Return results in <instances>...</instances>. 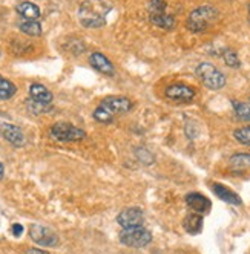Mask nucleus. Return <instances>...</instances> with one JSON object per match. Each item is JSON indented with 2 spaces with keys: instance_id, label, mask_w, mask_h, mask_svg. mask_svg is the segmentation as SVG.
Instances as JSON below:
<instances>
[{
  "instance_id": "f257e3e1",
  "label": "nucleus",
  "mask_w": 250,
  "mask_h": 254,
  "mask_svg": "<svg viewBox=\"0 0 250 254\" xmlns=\"http://www.w3.org/2000/svg\"><path fill=\"white\" fill-rule=\"evenodd\" d=\"M111 9L108 0H84L79 9V20L84 28H101Z\"/></svg>"
},
{
  "instance_id": "f03ea898",
  "label": "nucleus",
  "mask_w": 250,
  "mask_h": 254,
  "mask_svg": "<svg viewBox=\"0 0 250 254\" xmlns=\"http://www.w3.org/2000/svg\"><path fill=\"white\" fill-rule=\"evenodd\" d=\"M217 19H218V11L210 5H204L190 12L186 25L187 29L192 32H204L210 25L217 22Z\"/></svg>"
},
{
  "instance_id": "7ed1b4c3",
  "label": "nucleus",
  "mask_w": 250,
  "mask_h": 254,
  "mask_svg": "<svg viewBox=\"0 0 250 254\" xmlns=\"http://www.w3.org/2000/svg\"><path fill=\"white\" fill-rule=\"evenodd\" d=\"M196 77L200 78V81L206 87L213 89V90H218V89L224 87V84H226L224 74L210 63H201L196 66Z\"/></svg>"
},
{
  "instance_id": "20e7f679",
  "label": "nucleus",
  "mask_w": 250,
  "mask_h": 254,
  "mask_svg": "<svg viewBox=\"0 0 250 254\" xmlns=\"http://www.w3.org/2000/svg\"><path fill=\"white\" fill-rule=\"evenodd\" d=\"M120 242L126 247L132 248H143L152 242V234L149 230L137 227V228H126L120 233Z\"/></svg>"
},
{
  "instance_id": "39448f33",
  "label": "nucleus",
  "mask_w": 250,
  "mask_h": 254,
  "mask_svg": "<svg viewBox=\"0 0 250 254\" xmlns=\"http://www.w3.org/2000/svg\"><path fill=\"white\" fill-rule=\"evenodd\" d=\"M51 136L57 141L66 142V141H80L86 136V133L69 123H57L51 127Z\"/></svg>"
},
{
  "instance_id": "423d86ee",
  "label": "nucleus",
  "mask_w": 250,
  "mask_h": 254,
  "mask_svg": "<svg viewBox=\"0 0 250 254\" xmlns=\"http://www.w3.org/2000/svg\"><path fill=\"white\" fill-rule=\"evenodd\" d=\"M29 236L31 239L39 244L42 247H56L59 244V238L57 234L52 231L51 228L48 227H43V225H39V224H34L31 225L29 228Z\"/></svg>"
},
{
  "instance_id": "0eeeda50",
  "label": "nucleus",
  "mask_w": 250,
  "mask_h": 254,
  "mask_svg": "<svg viewBox=\"0 0 250 254\" xmlns=\"http://www.w3.org/2000/svg\"><path fill=\"white\" fill-rule=\"evenodd\" d=\"M117 222L118 225L126 230V228H137V227H143V222H145V214L143 211L137 207H131V208H124L118 216H117Z\"/></svg>"
},
{
  "instance_id": "6e6552de",
  "label": "nucleus",
  "mask_w": 250,
  "mask_h": 254,
  "mask_svg": "<svg viewBox=\"0 0 250 254\" xmlns=\"http://www.w3.org/2000/svg\"><path fill=\"white\" fill-rule=\"evenodd\" d=\"M100 106L104 107L106 111L115 117V115H120V114L129 112L132 109V101L129 98H126V97H108V98H104L101 101Z\"/></svg>"
},
{
  "instance_id": "1a4fd4ad",
  "label": "nucleus",
  "mask_w": 250,
  "mask_h": 254,
  "mask_svg": "<svg viewBox=\"0 0 250 254\" xmlns=\"http://www.w3.org/2000/svg\"><path fill=\"white\" fill-rule=\"evenodd\" d=\"M166 97L172 101H180V103H187L195 98V90L190 86L186 84H172L166 89Z\"/></svg>"
},
{
  "instance_id": "9d476101",
  "label": "nucleus",
  "mask_w": 250,
  "mask_h": 254,
  "mask_svg": "<svg viewBox=\"0 0 250 254\" xmlns=\"http://www.w3.org/2000/svg\"><path fill=\"white\" fill-rule=\"evenodd\" d=\"M0 133H2V136L9 142L12 144L14 147H22L25 146V135L23 132L20 130V127H17L14 124H2V127H0Z\"/></svg>"
},
{
  "instance_id": "9b49d317",
  "label": "nucleus",
  "mask_w": 250,
  "mask_h": 254,
  "mask_svg": "<svg viewBox=\"0 0 250 254\" xmlns=\"http://www.w3.org/2000/svg\"><path fill=\"white\" fill-rule=\"evenodd\" d=\"M89 63H91V66L95 70L101 72V74H104V75H114L115 74L114 64L108 59H106L103 54H100V52L91 54V57H89Z\"/></svg>"
},
{
  "instance_id": "f8f14e48",
  "label": "nucleus",
  "mask_w": 250,
  "mask_h": 254,
  "mask_svg": "<svg viewBox=\"0 0 250 254\" xmlns=\"http://www.w3.org/2000/svg\"><path fill=\"white\" fill-rule=\"evenodd\" d=\"M186 204L198 214H206L210 210V201L200 193H189L186 196Z\"/></svg>"
},
{
  "instance_id": "ddd939ff",
  "label": "nucleus",
  "mask_w": 250,
  "mask_h": 254,
  "mask_svg": "<svg viewBox=\"0 0 250 254\" xmlns=\"http://www.w3.org/2000/svg\"><path fill=\"white\" fill-rule=\"evenodd\" d=\"M212 190H213V193H215L221 199V201H224L227 204H232V205H241V197L237 193L229 190L226 186H223V184H213Z\"/></svg>"
},
{
  "instance_id": "4468645a",
  "label": "nucleus",
  "mask_w": 250,
  "mask_h": 254,
  "mask_svg": "<svg viewBox=\"0 0 250 254\" xmlns=\"http://www.w3.org/2000/svg\"><path fill=\"white\" fill-rule=\"evenodd\" d=\"M183 227L189 234H198L203 230V214L198 213H190L184 217Z\"/></svg>"
},
{
  "instance_id": "2eb2a0df",
  "label": "nucleus",
  "mask_w": 250,
  "mask_h": 254,
  "mask_svg": "<svg viewBox=\"0 0 250 254\" xmlns=\"http://www.w3.org/2000/svg\"><path fill=\"white\" fill-rule=\"evenodd\" d=\"M15 9L23 17V20H39L40 19V9L32 2H20Z\"/></svg>"
},
{
  "instance_id": "dca6fc26",
  "label": "nucleus",
  "mask_w": 250,
  "mask_h": 254,
  "mask_svg": "<svg viewBox=\"0 0 250 254\" xmlns=\"http://www.w3.org/2000/svg\"><path fill=\"white\" fill-rule=\"evenodd\" d=\"M29 95H31V100L39 101V103L51 104V101H52V94L49 92V90L45 86H42L39 83L31 84V87H29Z\"/></svg>"
},
{
  "instance_id": "f3484780",
  "label": "nucleus",
  "mask_w": 250,
  "mask_h": 254,
  "mask_svg": "<svg viewBox=\"0 0 250 254\" xmlns=\"http://www.w3.org/2000/svg\"><path fill=\"white\" fill-rule=\"evenodd\" d=\"M229 164L234 170H246L250 167V153H235L229 159Z\"/></svg>"
},
{
  "instance_id": "a211bd4d",
  "label": "nucleus",
  "mask_w": 250,
  "mask_h": 254,
  "mask_svg": "<svg viewBox=\"0 0 250 254\" xmlns=\"http://www.w3.org/2000/svg\"><path fill=\"white\" fill-rule=\"evenodd\" d=\"M19 28L23 34L29 35V37H39L42 34V25L37 20H23L19 23Z\"/></svg>"
},
{
  "instance_id": "6ab92c4d",
  "label": "nucleus",
  "mask_w": 250,
  "mask_h": 254,
  "mask_svg": "<svg viewBox=\"0 0 250 254\" xmlns=\"http://www.w3.org/2000/svg\"><path fill=\"white\" fill-rule=\"evenodd\" d=\"M151 22H152L155 26L163 28V29H172L173 25H175V19H173L172 15H167L166 12L151 15Z\"/></svg>"
},
{
  "instance_id": "aec40b11",
  "label": "nucleus",
  "mask_w": 250,
  "mask_h": 254,
  "mask_svg": "<svg viewBox=\"0 0 250 254\" xmlns=\"http://www.w3.org/2000/svg\"><path fill=\"white\" fill-rule=\"evenodd\" d=\"M15 84L0 75V100H9L15 94Z\"/></svg>"
},
{
  "instance_id": "412c9836",
  "label": "nucleus",
  "mask_w": 250,
  "mask_h": 254,
  "mask_svg": "<svg viewBox=\"0 0 250 254\" xmlns=\"http://www.w3.org/2000/svg\"><path fill=\"white\" fill-rule=\"evenodd\" d=\"M234 111L238 117V120L250 123V103H243V101H232Z\"/></svg>"
},
{
  "instance_id": "4be33fe9",
  "label": "nucleus",
  "mask_w": 250,
  "mask_h": 254,
  "mask_svg": "<svg viewBox=\"0 0 250 254\" xmlns=\"http://www.w3.org/2000/svg\"><path fill=\"white\" fill-rule=\"evenodd\" d=\"M235 139L243 144V146H250V126L249 127H241V129H237L234 132Z\"/></svg>"
},
{
  "instance_id": "5701e85b",
  "label": "nucleus",
  "mask_w": 250,
  "mask_h": 254,
  "mask_svg": "<svg viewBox=\"0 0 250 254\" xmlns=\"http://www.w3.org/2000/svg\"><path fill=\"white\" fill-rule=\"evenodd\" d=\"M28 109H29V111H31L32 114L40 115V114L49 111V109H51V104H45V103H39V101L31 100V101H28Z\"/></svg>"
},
{
  "instance_id": "b1692460",
  "label": "nucleus",
  "mask_w": 250,
  "mask_h": 254,
  "mask_svg": "<svg viewBox=\"0 0 250 254\" xmlns=\"http://www.w3.org/2000/svg\"><path fill=\"white\" fill-rule=\"evenodd\" d=\"M166 6L167 5H166L165 0H151L149 2V15L166 12Z\"/></svg>"
},
{
  "instance_id": "393cba45",
  "label": "nucleus",
  "mask_w": 250,
  "mask_h": 254,
  "mask_svg": "<svg viewBox=\"0 0 250 254\" xmlns=\"http://www.w3.org/2000/svg\"><path fill=\"white\" fill-rule=\"evenodd\" d=\"M223 59H224V62H226L227 66H230V67H240L238 56H237V54H235L234 51H232V49H226V51L223 52Z\"/></svg>"
},
{
  "instance_id": "a878e982",
  "label": "nucleus",
  "mask_w": 250,
  "mask_h": 254,
  "mask_svg": "<svg viewBox=\"0 0 250 254\" xmlns=\"http://www.w3.org/2000/svg\"><path fill=\"white\" fill-rule=\"evenodd\" d=\"M94 118H95L97 121H100V123H111V121L114 120V115L109 114L104 107L98 106V107L95 109V112H94Z\"/></svg>"
},
{
  "instance_id": "bb28decb",
  "label": "nucleus",
  "mask_w": 250,
  "mask_h": 254,
  "mask_svg": "<svg viewBox=\"0 0 250 254\" xmlns=\"http://www.w3.org/2000/svg\"><path fill=\"white\" fill-rule=\"evenodd\" d=\"M137 156H138V159L143 162V164H146V166H151L152 161H154L152 153L149 150H146V149H141V147L137 149Z\"/></svg>"
},
{
  "instance_id": "cd10ccee",
  "label": "nucleus",
  "mask_w": 250,
  "mask_h": 254,
  "mask_svg": "<svg viewBox=\"0 0 250 254\" xmlns=\"http://www.w3.org/2000/svg\"><path fill=\"white\" fill-rule=\"evenodd\" d=\"M11 231H12V234L15 236V238H19V236H22V233H23V227L20 224H14Z\"/></svg>"
},
{
  "instance_id": "c85d7f7f",
  "label": "nucleus",
  "mask_w": 250,
  "mask_h": 254,
  "mask_svg": "<svg viewBox=\"0 0 250 254\" xmlns=\"http://www.w3.org/2000/svg\"><path fill=\"white\" fill-rule=\"evenodd\" d=\"M26 254H48V253H46V251H43V250L31 248V250H28V251H26Z\"/></svg>"
},
{
  "instance_id": "c756f323",
  "label": "nucleus",
  "mask_w": 250,
  "mask_h": 254,
  "mask_svg": "<svg viewBox=\"0 0 250 254\" xmlns=\"http://www.w3.org/2000/svg\"><path fill=\"white\" fill-rule=\"evenodd\" d=\"M3 164H2V162H0V179H2V176H3Z\"/></svg>"
},
{
  "instance_id": "7c9ffc66",
  "label": "nucleus",
  "mask_w": 250,
  "mask_h": 254,
  "mask_svg": "<svg viewBox=\"0 0 250 254\" xmlns=\"http://www.w3.org/2000/svg\"><path fill=\"white\" fill-rule=\"evenodd\" d=\"M249 20H250V6H249Z\"/></svg>"
}]
</instances>
